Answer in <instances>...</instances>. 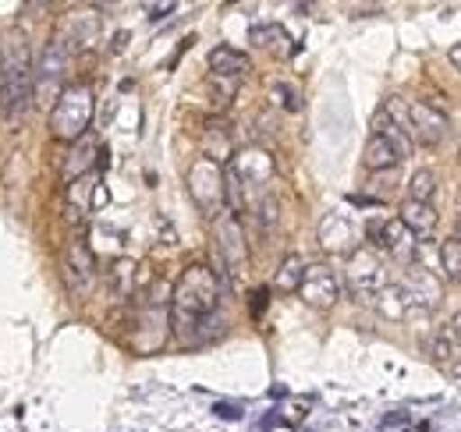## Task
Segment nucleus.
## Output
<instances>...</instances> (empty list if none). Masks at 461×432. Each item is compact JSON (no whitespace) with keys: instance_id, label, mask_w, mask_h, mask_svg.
I'll list each match as a JSON object with an SVG mask.
<instances>
[{"instance_id":"obj_16","label":"nucleus","mask_w":461,"mask_h":432,"mask_svg":"<svg viewBox=\"0 0 461 432\" xmlns=\"http://www.w3.org/2000/svg\"><path fill=\"white\" fill-rule=\"evenodd\" d=\"M316 238H320V248L323 252H330V256H351L358 245H355V223L348 220L345 213H327L320 220V230H316Z\"/></svg>"},{"instance_id":"obj_7","label":"nucleus","mask_w":461,"mask_h":432,"mask_svg":"<svg viewBox=\"0 0 461 432\" xmlns=\"http://www.w3.org/2000/svg\"><path fill=\"white\" fill-rule=\"evenodd\" d=\"M71 64V47L64 43V36L54 32L43 47L40 60L32 64V96H40V104H54L64 93V75Z\"/></svg>"},{"instance_id":"obj_6","label":"nucleus","mask_w":461,"mask_h":432,"mask_svg":"<svg viewBox=\"0 0 461 432\" xmlns=\"http://www.w3.org/2000/svg\"><path fill=\"white\" fill-rule=\"evenodd\" d=\"M391 284L387 263L380 259L376 248H355L345 263V287L355 302H376V294Z\"/></svg>"},{"instance_id":"obj_36","label":"nucleus","mask_w":461,"mask_h":432,"mask_svg":"<svg viewBox=\"0 0 461 432\" xmlns=\"http://www.w3.org/2000/svg\"><path fill=\"white\" fill-rule=\"evenodd\" d=\"M455 241L461 245V220H458V227H455Z\"/></svg>"},{"instance_id":"obj_23","label":"nucleus","mask_w":461,"mask_h":432,"mask_svg":"<svg viewBox=\"0 0 461 432\" xmlns=\"http://www.w3.org/2000/svg\"><path fill=\"white\" fill-rule=\"evenodd\" d=\"M249 57L241 54V50H234V47H217V50H210V75L213 78H230V82H241L245 75H249Z\"/></svg>"},{"instance_id":"obj_14","label":"nucleus","mask_w":461,"mask_h":432,"mask_svg":"<svg viewBox=\"0 0 461 432\" xmlns=\"http://www.w3.org/2000/svg\"><path fill=\"white\" fill-rule=\"evenodd\" d=\"M64 276H68V284H71L78 294H86V291L93 287V280H96V256H93V248L86 245L82 234H75V238L68 241V252H64Z\"/></svg>"},{"instance_id":"obj_32","label":"nucleus","mask_w":461,"mask_h":432,"mask_svg":"<svg viewBox=\"0 0 461 432\" xmlns=\"http://www.w3.org/2000/svg\"><path fill=\"white\" fill-rule=\"evenodd\" d=\"M171 11H174V4H153V7H149V18L157 22V18H167Z\"/></svg>"},{"instance_id":"obj_19","label":"nucleus","mask_w":461,"mask_h":432,"mask_svg":"<svg viewBox=\"0 0 461 432\" xmlns=\"http://www.w3.org/2000/svg\"><path fill=\"white\" fill-rule=\"evenodd\" d=\"M199 146H203V157L213 163H221V166H228L230 157H234V146H230V131L224 121H206V128H203V135H199Z\"/></svg>"},{"instance_id":"obj_18","label":"nucleus","mask_w":461,"mask_h":432,"mask_svg":"<svg viewBox=\"0 0 461 432\" xmlns=\"http://www.w3.org/2000/svg\"><path fill=\"white\" fill-rule=\"evenodd\" d=\"M402 160H404V153L387 139V135H380V131L369 135V142H366V149H362L366 170H373V174H380V170H394Z\"/></svg>"},{"instance_id":"obj_37","label":"nucleus","mask_w":461,"mask_h":432,"mask_svg":"<svg viewBox=\"0 0 461 432\" xmlns=\"http://www.w3.org/2000/svg\"><path fill=\"white\" fill-rule=\"evenodd\" d=\"M458 210H461V192H458Z\"/></svg>"},{"instance_id":"obj_24","label":"nucleus","mask_w":461,"mask_h":432,"mask_svg":"<svg viewBox=\"0 0 461 432\" xmlns=\"http://www.w3.org/2000/svg\"><path fill=\"white\" fill-rule=\"evenodd\" d=\"M373 305L380 309L384 320H411V305H408V298H404V291L398 284H387V287L376 294Z\"/></svg>"},{"instance_id":"obj_20","label":"nucleus","mask_w":461,"mask_h":432,"mask_svg":"<svg viewBox=\"0 0 461 432\" xmlns=\"http://www.w3.org/2000/svg\"><path fill=\"white\" fill-rule=\"evenodd\" d=\"M107 291H111V298H114L117 305L131 302L135 291H139V263H131V259H114L111 270H107Z\"/></svg>"},{"instance_id":"obj_22","label":"nucleus","mask_w":461,"mask_h":432,"mask_svg":"<svg viewBox=\"0 0 461 432\" xmlns=\"http://www.w3.org/2000/svg\"><path fill=\"white\" fill-rule=\"evenodd\" d=\"M398 220L411 230L415 241H419V238L426 241V238L437 230V210H433V202H411V199H404Z\"/></svg>"},{"instance_id":"obj_5","label":"nucleus","mask_w":461,"mask_h":432,"mask_svg":"<svg viewBox=\"0 0 461 432\" xmlns=\"http://www.w3.org/2000/svg\"><path fill=\"white\" fill-rule=\"evenodd\" d=\"M93 110H96L93 86H86V82L64 86V93H60L58 100H54V107H50V121H47L50 139L64 142V146L78 142L89 131V124H93Z\"/></svg>"},{"instance_id":"obj_31","label":"nucleus","mask_w":461,"mask_h":432,"mask_svg":"<svg viewBox=\"0 0 461 432\" xmlns=\"http://www.w3.org/2000/svg\"><path fill=\"white\" fill-rule=\"evenodd\" d=\"M213 415H217V418H228V422H238V418H241V408L230 404V400H217V404H213Z\"/></svg>"},{"instance_id":"obj_38","label":"nucleus","mask_w":461,"mask_h":432,"mask_svg":"<svg viewBox=\"0 0 461 432\" xmlns=\"http://www.w3.org/2000/svg\"><path fill=\"white\" fill-rule=\"evenodd\" d=\"M458 382H461V376H458Z\"/></svg>"},{"instance_id":"obj_11","label":"nucleus","mask_w":461,"mask_h":432,"mask_svg":"<svg viewBox=\"0 0 461 432\" xmlns=\"http://www.w3.org/2000/svg\"><path fill=\"white\" fill-rule=\"evenodd\" d=\"M369 238H373V245L384 248L394 263H402V266L419 263V241L411 238V230L404 227L402 220H376V223H369Z\"/></svg>"},{"instance_id":"obj_33","label":"nucleus","mask_w":461,"mask_h":432,"mask_svg":"<svg viewBox=\"0 0 461 432\" xmlns=\"http://www.w3.org/2000/svg\"><path fill=\"white\" fill-rule=\"evenodd\" d=\"M93 206H96V210H100V206H107V188H104V184H96V188H93Z\"/></svg>"},{"instance_id":"obj_15","label":"nucleus","mask_w":461,"mask_h":432,"mask_svg":"<svg viewBox=\"0 0 461 432\" xmlns=\"http://www.w3.org/2000/svg\"><path fill=\"white\" fill-rule=\"evenodd\" d=\"M96 163H100V142L96 139H89V135H82L78 142H71L68 146V157L60 160V181L64 184H78L89 170H96Z\"/></svg>"},{"instance_id":"obj_13","label":"nucleus","mask_w":461,"mask_h":432,"mask_svg":"<svg viewBox=\"0 0 461 432\" xmlns=\"http://www.w3.org/2000/svg\"><path fill=\"white\" fill-rule=\"evenodd\" d=\"M228 166L234 170V177L241 181L245 192H249V188H267L270 177H274V157H270L263 146H249V149L234 153Z\"/></svg>"},{"instance_id":"obj_17","label":"nucleus","mask_w":461,"mask_h":432,"mask_svg":"<svg viewBox=\"0 0 461 432\" xmlns=\"http://www.w3.org/2000/svg\"><path fill=\"white\" fill-rule=\"evenodd\" d=\"M429 355H433V362H437L444 373H451L455 379L461 376V337L455 333V326H440V329L433 333Z\"/></svg>"},{"instance_id":"obj_2","label":"nucleus","mask_w":461,"mask_h":432,"mask_svg":"<svg viewBox=\"0 0 461 432\" xmlns=\"http://www.w3.org/2000/svg\"><path fill=\"white\" fill-rule=\"evenodd\" d=\"M32 104V47L22 29L0 32V121H18Z\"/></svg>"},{"instance_id":"obj_25","label":"nucleus","mask_w":461,"mask_h":432,"mask_svg":"<svg viewBox=\"0 0 461 432\" xmlns=\"http://www.w3.org/2000/svg\"><path fill=\"white\" fill-rule=\"evenodd\" d=\"M305 266H309V263H305L302 256H285V263L274 273V287L285 291V294H298V284H302V276H305Z\"/></svg>"},{"instance_id":"obj_34","label":"nucleus","mask_w":461,"mask_h":432,"mask_svg":"<svg viewBox=\"0 0 461 432\" xmlns=\"http://www.w3.org/2000/svg\"><path fill=\"white\" fill-rule=\"evenodd\" d=\"M451 64L461 71V43H458V47H451Z\"/></svg>"},{"instance_id":"obj_30","label":"nucleus","mask_w":461,"mask_h":432,"mask_svg":"<svg viewBox=\"0 0 461 432\" xmlns=\"http://www.w3.org/2000/svg\"><path fill=\"white\" fill-rule=\"evenodd\" d=\"M267 302H270V291H267V287L252 291V298H249V312L259 320V316H263V309H267Z\"/></svg>"},{"instance_id":"obj_21","label":"nucleus","mask_w":461,"mask_h":432,"mask_svg":"<svg viewBox=\"0 0 461 432\" xmlns=\"http://www.w3.org/2000/svg\"><path fill=\"white\" fill-rule=\"evenodd\" d=\"M100 32H104V18L100 14H93V11H78V14H71L68 18V36H64V43L75 50V47H93L96 40H100Z\"/></svg>"},{"instance_id":"obj_35","label":"nucleus","mask_w":461,"mask_h":432,"mask_svg":"<svg viewBox=\"0 0 461 432\" xmlns=\"http://www.w3.org/2000/svg\"><path fill=\"white\" fill-rule=\"evenodd\" d=\"M451 326H455V333H458V337H461V312H458V316H455V323H451Z\"/></svg>"},{"instance_id":"obj_3","label":"nucleus","mask_w":461,"mask_h":432,"mask_svg":"<svg viewBox=\"0 0 461 432\" xmlns=\"http://www.w3.org/2000/svg\"><path fill=\"white\" fill-rule=\"evenodd\" d=\"M167 333H171V291L157 280L149 291H142L135 298L128 344L139 355H153L167 344Z\"/></svg>"},{"instance_id":"obj_12","label":"nucleus","mask_w":461,"mask_h":432,"mask_svg":"<svg viewBox=\"0 0 461 432\" xmlns=\"http://www.w3.org/2000/svg\"><path fill=\"white\" fill-rule=\"evenodd\" d=\"M298 294H302V302L309 309H330L341 298V280H338V273L330 270L327 263H312V266H305Z\"/></svg>"},{"instance_id":"obj_4","label":"nucleus","mask_w":461,"mask_h":432,"mask_svg":"<svg viewBox=\"0 0 461 432\" xmlns=\"http://www.w3.org/2000/svg\"><path fill=\"white\" fill-rule=\"evenodd\" d=\"M384 113L402 128L408 142L426 146V149L440 146V142H444V135H447V128H451V121H447V113H444V110H437L433 104H419V100L391 96V100H387V107H384Z\"/></svg>"},{"instance_id":"obj_26","label":"nucleus","mask_w":461,"mask_h":432,"mask_svg":"<svg viewBox=\"0 0 461 432\" xmlns=\"http://www.w3.org/2000/svg\"><path fill=\"white\" fill-rule=\"evenodd\" d=\"M437 192V174L433 170H415L408 181V199L411 202H429Z\"/></svg>"},{"instance_id":"obj_1","label":"nucleus","mask_w":461,"mask_h":432,"mask_svg":"<svg viewBox=\"0 0 461 432\" xmlns=\"http://www.w3.org/2000/svg\"><path fill=\"white\" fill-rule=\"evenodd\" d=\"M221 294H224V284L210 266L192 263L181 270L177 284L171 287V329L185 347L210 344L224 333Z\"/></svg>"},{"instance_id":"obj_8","label":"nucleus","mask_w":461,"mask_h":432,"mask_svg":"<svg viewBox=\"0 0 461 432\" xmlns=\"http://www.w3.org/2000/svg\"><path fill=\"white\" fill-rule=\"evenodd\" d=\"M188 195L203 213L217 220L224 213V166L206 157H195V163L188 166Z\"/></svg>"},{"instance_id":"obj_28","label":"nucleus","mask_w":461,"mask_h":432,"mask_svg":"<svg viewBox=\"0 0 461 432\" xmlns=\"http://www.w3.org/2000/svg\"><path fill=\"white\" fill-rule=\"evenodd\" d=\"M249 40H252L256 47H263V50H277V43H291L281 25H256V29L249 32Z\"/></svg>"},{"instance_id":"obj_29","label":"nucleus","mask_w":461,"mask_h":432,"mask_svg":"<svg viewBox=\"0 0 461 432\" xmlns=\"http://www.w3.org/2000/svg\"><path fill=\"white\" fill-rule=\"evenodd\" d=\"M274 96H277V104H285L288 110L302 107V100H298V93H294L291 86H274Z\"/></svg>"},{"instance_id":"obj_10","label":"nucleus","mask_w":461,"mask_h":432,"mask_svg":"<svg viewBox=\"0 0 461 432\" xmlns=\"http://www.w3.org/2000/svg\"><path fill=\"white\" fill-rule=\"evenodd\" d=\"M213 238H217V252L224 259V270L230 276H241L249 270V241H245V230H241V220L234 213H224L213 220Z\"/></svg>"},{"instance_id":"obj_9","label":"nucleus","mask_w":461,"mask_h":432,"mask_svg":"<svg viewBox=\"0 0 461 432\" xmlns=\"http://www.w3.org/2000/svg\"><path fill=\"white\" fill-rule=\"evenodd\" d=\"M398 287H402L408 305H411V320H426L444 302V280L433 270H426L422 263L404 266V276L398 280Z\"/></svg>"},{"instance_id":"obj_27","label":"nucleus","mask_w":461,"mask_h":432,"mask_svg":"<svg viewBox=\"0 0 461 432\" xmlns=\"http://www.w3.org/2000/svg\"><path fill=\"white\" fill-rule=\"evenodd\" d=\"M440 266L451 284H461V245L458 241H444L440 245Z\"/></svg>"}]
</instances>
